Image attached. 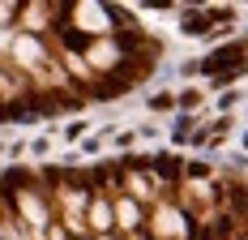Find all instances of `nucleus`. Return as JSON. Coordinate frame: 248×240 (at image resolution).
Returning <instances> with one entry per match:
<instances>
[{
	"mask_svg": "<svg viewBox=\"0 0 248 240\" xmlns=\"http://www.w3.org/2000/svg\"><path fill=\"white\" fill-rule=\"evenodd\" d=\"M90 223H94L99 232H107V223H111V215H107V206H94V210H90Z\"/></svg>",
	"mask_w": 248,
	"mask_h": 240,
	"instance_id": "1",
	"label": "nucleus"
},
{
	"mask_svg": "<svg viewBox=\"0 0 248 240\" xmlns=\"http://www.w3.org/2000/svg\"><path fill=\"white\" fill-rule=\"evenodd\" d=\"M150 107H154V112H167V107H175V99L171 95H154V99H150Z\"/></svg>",
	"mask_w": 248,
	"mask_h": 240,
	"instance_id": "2",
	"label": "nucleus"
},
{
	"mask_svg": "<svg viewBox=\"0 0 248 240\" xmlns=\"http://www.w3.org/2000/svg\"><path fill=\"white\" fill-rule=\"evenodd\" d=\"M180 103H184V107H197L201 95H197V90H188V95H180Z\"/></svg>",
	"mask_w": 248,
	"mask_h": 240,
	"instance_id": "3",
	"label": "nucleus"
},
{
	"mask_svg": "<svg viewBox=\"0 0 248 240\" xmlns=\"http://www.w3.org/2000/svg\"><path fill=\"white\" fill-rule=\"evenodd\" d=\"M99 240H111V236H99Z\"/></svg>",
	"mask_w": 248,
	"mask_h": 240,
	"instance_id": "4",
	"label": "nucleus"
}]
</instances>
